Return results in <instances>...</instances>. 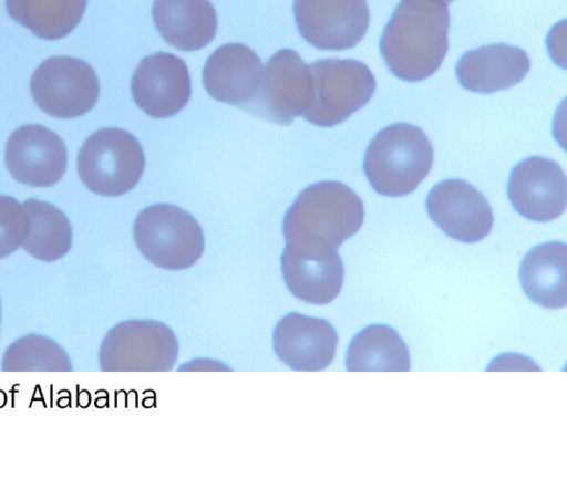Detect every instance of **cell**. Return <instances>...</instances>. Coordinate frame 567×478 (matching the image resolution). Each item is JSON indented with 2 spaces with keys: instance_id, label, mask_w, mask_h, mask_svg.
Masks as SVG:
<instances>
[{
  "instance_id": "4316f807",
  "label": "cell",
  "mask_w": 567,
  "mask_h": 478,
  "mask_svg": "<svg viewBox=\"0 0 567 478\" xmlns=\"http://www.w3.org/2000/svg\"><path fill=\"white\" fill-rule=\"evenodd\" d=\"M0 322H1V303H0Z\"/></svg>"
},
{
  "instance_id": "cb8c5ba5",
  "label": "cell",
  "mask_w": 567,
  "mask_h": 478,
  "mask_svg": "<svg viewBox=\"0 0 567 478\" xmlns=\"http://www.w3.org/2000/svg\"><path fill=\"white\" fill-rule=\"evenodd\" d=\"M3 372H71L68 353L53 340L27 334L14 340L1 358Z\"/></svg>"
},
{
  "instance_id": "d6986e66",
  "label": "cell",
  "mask_w": 567,
  "mask_h": 478,
  "mask_svg": "<svg viewBox=\"0 0 567 478\" xmlns=\"http://www.w3.org/2000/svg\"><path fill=\"white\" fill-rule=\"evenodd\" d=\"M567 246L547 242L532 249L520 266V282L527 297L549 309L567 304Z\"/></svg>"
},
{
  "instance_id": "5bb4252c",
  "label": "cell",
  "mask_w": 567,
  "mask_h": 478,
  "mask_svg": "<svg viewBox=\"0 0 567 478\" xmlns=\"http://www.w3.org/2000/svg\"><path fill=\"white\" fill-rule=\"evenodd\" d=\"M508 198L524 217L549 221L566 209L567 179L554 160L533 156L517 164L508 181Z\"/></svg>"
},
{
  "instance_id": "7a4b0ae2",
  "label": "cell",
  "mask_w": 567,
  "mask_h": 478,
  "mask_svg": "<svg viewBox=\"0 0 567 478\" xmlns=\"http://www.w3.org/2000/svg\"><path fill=\"white\" fill-rule=\"evenodd\" d=\"M450 12L443 0H402L380 40V51L399 79L417 82L441 66L449 49Z\"/></svg>"
},
{
  "instance_id": "7402d4cb",
  "label": "cell",
  "mask_w": 567,
  "mask_h": 478,
  "mask_svg": "<svg viewBox=\"0 0 567 478\" xmlns=\"http://www.w3.org/2000/svg\"><path fill=\"white\" fill-rule=\"evenodd\" d=\"M347 370L359 371H410L409 350L399 333L381 324L369 325L350 342Z\"/></svg>"
},
{
  "instance_id": "30bf717a",
  "label": "cell",
  "mask_w": 567,
  "mask_h": 478,
  "mask_svg": "<svg viewBox=\"0 0 567 478\" xmlns=\"http://www.w3.org/2000/svg\"><path fill=\"white\" fill-rule=\"evenodd\" d=\"M293 12L301 37L319 50L355 46L370 23L367 0H295Z\"/></svg>"
},
{
  "instance_id": "603a6c76",
  "label": "cell",
  "mask_w": 567,
  "mask_h": 478,
  "mask_svg": "<svg viewBox=\"0 0 567 478\" xmlns=\"http://www.w3.org/2000/svg\"><path fill=\"white\" fill-rule=\"evenodd\" d=\"M87 0H6L9 15L34 35L58 40L81 21Z\"/></svg>"
},
{
  "instance_id": "3957f363",
  "label": "cell",
  "mask_w": 567,
  "mask_h": 478,
  "mask_svg": "<svg viewBox=\"0 0 567 478\" xmlns=\"http://www.w3.org/2000/svg\"><path fill=\"white\" fill-rule=\"evenodd\" d=\"M433 164L432 144L411 124L380 131L365 150L363 169L373 189L384 196H404L416 189Z\"/></svg>"
},
{
  "instance_id": "9c48e42d",
  "label": "cell",
  "mask_w": 567,
  "mask_h": 478,
  "mask_svg": "<svg viewBox=\"0 0 567 478\" xmlns=\"http://www.w3.org/2000/svg\"><path fill=\"white\" fill-rule=\"evenodd\" d=\"M312 95L309 65L291 49L276 52L262 67L258 92L247 112L288 125L308 108Z\"/></svg>"
},
{
  "instance_id": "5b68a950",
  "label": "cell",
  "mask_w": 567,
  "mask_h": 478,
  "mask_svg": "<svg viewBox=\"0 0 567 478\" xmlns=\"http://www.w3.org/2000/svg\"><path fill=\"white\" fill-rule=\"evenodd\" d=\"M133 236L144 258L166 270L187 269L204 251V235L197 220L169 204L144 208L134 221Z\"/></svg>"
},
{
  "instance_id": "277c9868",
  "label": "cell",
  "mask_w": 567,
  "mask_h": 478,
  "mask_svg": "<svg viewBox=\"0 0 567 478\" xmlns=\"http://www.w3.org/2000/svg\"><path fill=\"white\" fill-rule=\"evenodd\" d=\"M76 166L80 179L89 190L116 197L136 186L144 172L145 157L141 144L131 133L107 127L85 139Z\"/></svg>"
},
{
  "instance_id": "7c38bea8",
  "label": "cell",
  "mask_w": 567,
  "mask_h": 478,
  "mask_svg": "<svg viewBox=\"0 0 567 478\" xmlns=\"http://www.w3.org/2000/svg\"><path fill=\"white\" fill-rule=\"evenodd\" d=\"M68 153L54 132L38 124L14 129L6 145V165L19 183L31 187H50L65 173Z\"/></svg>"
},
{
  "instance_id": "52a82bcc",
  "label": "cell",
  "mask_w": 567,
  "mask_h": 478,
  "mask_svg": "<svg viewBox=\"0 0 567 478\" xmlns=\"http://www.w3.org/2000/svg\"><path fill=\"white\" fill-rule=\"evenodd\" d=\"M177 356L178 342L167 325L154 320H127L105 334L99 364L103 372H167Z\"/></svg>"
},
{
  "instance_id": "4fadbf2b",
  "label": "cell",
  "mask_w": 567,
  "mask_h": 478,
  "mask_svg": "<svg viewBox=\"0 0 567 478\" xmlns=\"http://www.w3.org/2000/svg\"><path fill=\"white\" fill-rule=\"evenodd\" d=\"M432 220L450 237L463 242L485 238L493 226V212L485 197L461 179H446L427 195Z\"/></svg>"
},
{
  "instance_id": "9a60e30c",
  "label": "cell",
  "mask_w": 567,
  "mask_h": 478,
  "mask_svg": "<svg viewBox=\"0 0 567 478\" xmlns=\"http://www.w3.org/2000/svg\"><path fill=\"white\" fill-rule=\"evenodd\" d=\"M278 358L295 371H320L334 358L338 335L324 319L291 312L285 315L272 333Z\"/></svg>"
},
{
  "instance_id": "d4e9b609",
  "label": "cell",
  "mask_w": 567,
  "mask_h": 478,
  "mask_svg": "<svg viewBox=\"0 0 567 478\" xmlns=\"http://www.w3.org/2000/svg\"><path fill=\"white\" fill-rule=\"evenodd\" d=\"M27 233L22 205L14 197L0 195V259L21 247Z\"/></svg>"
},
{
  "instance_id": "484cf974",
  "label": "cell",
  "mask_w": 567,
  "mask_h": 478,
  "mask_svg": "<svg viewBox=\"0 0 567 478\" xmlns=\"http://www.w3.org/2000/svg\"><path fill=\"white\" fill-rule=\"evenodd\" d=\"M446 4L451 3L453 0H443Z\"/></svg>"
},
{
  "instance_id": "6da1fadb",
  "label": "cell",
  "mask_w": 567,
  "mask_h": 478,
  "mask_svg": "<svg viewBox=\"0 0 567 478\" xmlns=\"http://www.w3.org/2000/svg\"><path fill=\"white\" fill-rule=\"evenodd\" d=\"M363 217L360 197L344 184H312L298 195L285 215V250L309 259L332 256L360 229Z\"/></svg>"
},
{
  "instance_id": "ffe728a7",
  "label": "cell",
  "mask_w": 567,
  "mask_h": 478,
  "mask_svg": "<svg viewBox=\"0 0 567 478\" xmlns=\"http://www.w3.org/2000/svg\"><path fill=\"white\" fill-rule=\"evenodd\" d=\"M281 271L289 291L299 300L311 304H327L339 294L343 283V264L337 253L309 259L284 250Z\"/></svg>"
},
{
  "instance_id": "8fae6325",
  "label": "cell",
  "mask_w": 567,
  "mask_h": 478,
  "mask_svg": "<svg viewBox=\"0 0 567 478\" xmlns=\"http://www.w3.org/2000/svg\"><path fill=\"white\" fill-rule=\"evenodd\" d=\"M131 91L136 105L151 117L174 116L186 106L192 94L187 65L172 53H153L135 69Z\"/></svg>"
},
{
  "instance_id": "2e32d148",
  "label": "cell",
  "mask_w": 567,
  "mask_h": 478,
  "mask_svg": "<svg viewBox=\"0 0 567 478\" xmlns=\"http://www.w3.org/2000/svg\"><path fill=\"white\" fill-rule=\"evenodd\" d=\"M262 73L255 51L243 43H227L215 50L203 69V84L217 101L246 111L254 101Z\"/></svg>"
},
{
  "instance_id": "ac0fdd59",
  "label": "cell",
  "mask_w": 567,
  "mask_h": 478,
  "mask_svg": "<svg viewBox=\"0 0 567 478\" xmlns=\"http://www.w3.org/2000/svg\"><path fill=\"white\" fill-rule=\"evenodd\" d=\"M152 14L163 39L178 50H200L215 38L217 15L209 0H154Z\"/></svg>"
},
{
  "instance_id": "44dd1931",
  "label": "cell",
  "mask_w": 567,
  "mask_h": 478,
  "mask_svg": "<svg viewBox=\"0 0 567 478\" xmlns=\"http://www.w3.org/2000/svg\"><path fill=\"white\" fill-rule=\"evenodd\" d=\"M21 205L27 218V233L21 248L44 262L64 257L72 246L68 217L48 201L30 198Z\"/></svg>"
},
{
  "instance_id": "ba28073f",
  "label": "cell",
  "mask_w": 567,
  "mask_h": 478,
  "mask_svg": "<svg viewBox=\"0 0 567 478\" xmlns=\"http://www.w3.org/2000/svg\"><path fill=\"white\" fill-rule=\"evenodd\" d=\"M30 91L37 106L56 118L84 115L95 105L100 83L93 67L71 56H52L33 72Z\"/></svg>"
},
{
  "instance_id": "8992f818",
  "label": "cell",
  "mask_w": 567,
  "mask_h": 478,
  "mask_svg": "<svg viewBox=\"0 0 567 478\" xmlns=\"http://www.w3.org/2000/svg\"><path fill=\"white\" fill-rule=\"evenodd\" d=\"M312 95L302 114L311 124L331 127L346 121L372 97L377 82L361 61L328 58L309 64Z\"/></svg>"
},
{
  "instance_id": "e0dca14e",
  "label": "cell",
  "mask_w": 567,
  "mask_h": 478,
  "mask_svg": "<svg viewBox=\"0 0 567 478\" xmlns=\"http://www.w3.org/2000/svg\"><path fill=\"white\" fill-rule=\"evenodd\" d=\"M529 67L524 50L499 43L466 52L456 64V75L468 91L493 93L520 82Z\"/></svg>"
}]
</instances>
